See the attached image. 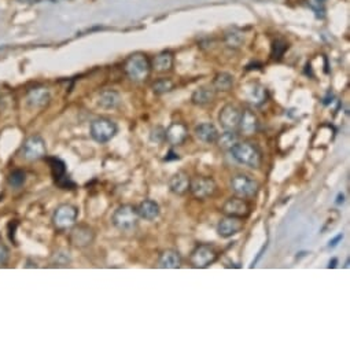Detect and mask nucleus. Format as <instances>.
I'll return each instance as SVG.
<instances>
[{"label":"nucleus","instance_id":"nucleus-5","mask_svg":"<svg viewBox=\"0 0 350 350\" xmlns=\"http://www.w3.org/2000/svg\"><path fill=\"white\" fill-rule=\"evenodd\" d=\"M230 186L231 190L234 191L236 197L240 198H253L258 192V188H260L257 180H254L248 175H243V173L234 176L231 179Z\"/></svg>","mask_w":350,"mask_h":350},{"label":"nucleus","instance_id":"nucleus-13","mask_svg":"<svg viewBox=\"0 0 350 350\" xmlns=\"http://www.w3.org/2000/svg\"><path fill=\"white\" fill-rule=\"evenodd\" d=\"M222 213L225 216H232V217L246 218L250 214V206L244 201V198H230L222 206Z\"/></svg>","mask_w":350,"mask_h":350},{"label":"nucleus","instance_id":"nucleus-3","mask_svg":"<svg viewBox=\"0 0 350 350\" xmlns=\"http://www.w3.org/2000/svg\"><path fill=\"white\" fill-rule=\"evenodd\" d=\"M137 221H139V214H137L136 208L132 205H121L114 210L111 216V222L117 230L127 232L136 228Z\"/></svg>","mask_w":350,"mask_h":350},{"label":"nucleus","instance_id":"nucleus-30","mask_svg":"<svg viewBox=\"0 0 350 350\" xmlns=\"http://www.w3.org/2000/svg\"><path fill=\"white\" fill-rule=\"evenodd\" d=\"M7 181L13 188H21L26 181V173L21 169H15L10 173Z\"/></svg>","mask_w":350,"mask_h":350},{"label":"nucleus","instance_id":"nucleus-9","mask_svg":"<svg viewBox=\"0 0 350 350\" xmlns=\"http://www.w3.org/2000/svg\"><path fill=\"white\" fill-rule=\"evenodd\" d=\"M95 239V232L90 225L87 224H78L70 228V234H69V240L73 246H76L78 249L88 248L90 244H92Z\"/></svg>","mask_w":350,"mask_h":350},{"label":"nucleus","instance_id":"nucleus-31","mask_svg":"<svg viewBox=\"0 0 350 350\" xmlns=\"http://www.w3.org/2000/svg\"><path fill=\"white\" fill-rule=\"evenodd\" d=\"M287 48H289V44L284 40H282V38L275 40L274 44H272V56H274L275 59H280L283 54L286 52Z\"/></svg>","mask_w":350,"mask_h":350},{"label":"nucleus","instance_id":"nucleus-7","mask_svg":"<svg viewBox=\"0 0 350 350\" xmlns=\"http://www.w3.org/2000/svg\"><path fill=\"white\" fill-rule=\"evenodd\" d=\"M218 258L217 249L212 244H199L191 253V265L194 268H208Z\"/></svg>","mask_w":350,"mask_h":350},{"label":"nucleus","instance_id":"nucleus-2","mask_svg":"<svg viewBox=\"0 0 350 350\" xmlns=\"http://www.w3.org/2000/svg\"><path fill=\"white\" fill-rule=\"evenodd\" d=\"M124 70L129 80H132L135 83L146 81L149 78L150 72H151V62L145 54L135 52L132 55H129L128 59L125 60Z\"/></svg>","mask_w":350,"mask_h":350},{"label":"nucleus","instance_id":"nucleus-22","mask_svg":"<svg viewBox=\"0 0 350 350\" xmlns=\"http://www.w3.org/2000/svg\"><path fill=\"white\" fill-rule=\"evenodd\" d=\"M121 102L120 94L114 90H105L102 91L98 96V106H100L105 110H111L118 107Z\"/></svg>","mask_w":350,"mask_h":350},{"label":"nucleus","instance_id":"nucleus-19","mask_svg":"<svg viewBox=\"0 0 350 350\" xmlns=\"http://www.w3.org/2000/svg\"><path fill=\"white\" fill-rule=\"evenodd\" d=\"M190 177L186 172H176L169 180V190L176 195H184L186 192L190 191Z\"/></svg>","mask_w":350,"mask_h":350},{"label":"nucleus","instance_id":"nucleus-20","mask_svg":"<svg viewBox=\"0 0 350 350\" xmlns=\"http://www.w3.org/2000/svg\"><path fill=\"white\" fill-rule=\"evenodd\" d=\"M139 218H143L146 221H154L155 218H158L161 213V208L155 201L153 199H145L140 202V205L136 208Z\"/></svg>","mask_w":350,"mask_h":350},{"label":"nucleus","instance_id":"nucleus-32","mask_svg":"<svg viewBox=\"0 0 350 350\" xmlns=\"http://www.w3.org/2000/svg\"><path fill=\"white\" fill-rule=\"evenodd\" d=\"M150 139H151V141H154V143H157V145H159V143H163L165 141V128H162V127H154L153 129H151V132H150Z\"/></svg>","mask_w":350,"mask_h":350},{"label":"nucleus","instance_id":"nucleus-35","mask_svg":"<svg viewBox=\"0 0 350 350\" xmlns=\"http://www.w3.org/2000/svg\"><path fill=\"white\" fill-rule=\"evenodd\" d=\"M342 238H343V235H338L335 239L331 240V242H330V244H328L330 248H335V246L338 244V242H339V240H342Z\"/></svg>","mask_w":350,"mask_h":350},{"label":"nucleus","instance_id":"nucleus-27","mask_svg":"<svg viewBox=\"0 0 350 350\" xmlns=\"http://www.w3.org/2000/svg\"><path fill=\"white\" fill-rule=\"evenodd\" d=\"M175 88V83L172 81L171 78H159L157 81L153 83L151 90L155 95H163L167 92H171Z\"/></svg>","mask_w":350,"mask_h":350},{"label":"nucleus","instance_id":"nucleus-25","mask_svg":"<svg viewBox=\"0 0 350 350\" xmlns=\"http://www.w3.org/2000/svg\"><path fill=\"white\" fill-rule=\"evenodd\" d=\"M234 87V76L230 73L221 72L217 73L213 80V90L214 91H221V92H227V91L232 90Z\"/></svg>","mask_w":350,"mask_h":350},{"label":"nucleus","instance_id":"nucleus-10","mask_svg":"<svg viewBox=\"0 0 350 350\" xmlns=\"http://www.w3.org/2000/svg\"><path fill=\"white\" fill-rule=\"evenodd\" d=\"M190 191L197 199H208L217 191V184L212 177H195L190 181Z\"/></svg>","mask_w":350,"mask_h":350},{"label":"nucleus","instance_id":"nucleus-18","mask_svg":"<svg viewBox=\"0 0 350 350\" xmlns=\"http://www.w3.org/2000/svg\"><path fill=\"white\" fill-rule=\"evenodd\" d=\"M194 133H195L198 140L202 141V143H206V145L216 143L218 135H220L217 128L212 122H202V124L197 125L195 129H194Z\"/></svg>","mask_w":350,"mask_h":350},{"label":"nucleus","instance_id":"nucleus-15","mask_svg":"<svg viewBox=\"0 0 350 350\" xmlns=\"http://www.w3.org/2000/svg\"><path fill=\"white\" fill-rule=\"evenodd\" d=\"M50 100H51V94L44 87L33 88L26 95V102L32 109H43L50 103Z\"/></svg>","mask_w":350,"mask_h":350},{"label":"nucleus","instance_id":"nucleus-24","mask_svg":"<svg viewBox=\"0 0 350 350\" xmlns=\"http://www.w3.org/2000/svg\"><path fill=\"white\" fill-rule=\"evenodd\" d=\"M155 72L158 73H167L172 70L173 68V54L169 51H163L155 56L153 60V66Z\"/></svg>","mask_w":350,"mask_h":350},{"label":"nucleus","instance_id":"nucleus-6","mask_svg":"<svg viewBox=\"0 0 350 350\" xmlns=\"http://www.w3.org/2000/svg\"><path fill=\"white\" fill-rule=\"evenodd\" d=\"M21 154L28 161H37V159L46 158V155H47L46 141L40 135H32L24 141Z\"/></svg>","mask_w":350,"mask_h":350},{"label":"nucleus","instance_id":"nucleus-29","mask_svg":"<svg viewBox=\"0 0 350 350\" xmlns=\"http://www.w3.org/2000/svg\"><path fill=\"white\" fill-rule=\"evenodd\" d=\"M244 42V34L238 29H234L225 34V43L231 48H239Z\"/></svg>","mask_w":350,"mask_h":350},{"label":"nucleus","instance_id":"nucleus-21","mask_svg":"<svg viewBox=\"0 0 350 350\" xmlns=\"http://www.w3.org/2000/svg\"><path fill=\"white\" fill-rule=\"evenodd\" d=\"M158 266L163 269H177L181 266V256L177 250L167 249L161 253L158 260Z\"/></svg>","mask_w":350,"mask_h":350},{"label":"nucleus","instance_id":"nucleus-14","mask_svg":"<svg viewBox=\"0 0 350 350\" xmlns=\"http://www.w3.org/2000/svg\"><path fill=\"white\" fill-rule=\"evenodd\" d=\"M50 162V168H51V173L56 184L64 190H73L74 188V183H72L69 177H66V165L64 161H60L59 158H48Z\"/></svg>","mask_w":350,"mask_h":350},{"label":"nucleus","instance_id":"nucleus-1","mask_svg":"<svg viewBox=\"0 0 350 350\" xmlns=\"http://www.w3.org/2000/svg\"><path fill=\"white\" fill-rule=\"evenodd\" d=\"M231 155L238 162L252 169H258L262 163V154L254 143L249 141H236L230 149Z\"/></svg>","mask_w":350,"mask_h":350},{"label":"nucleus","instance_id":"nucleus-17","mask_svg":"<svg viewBox=\"0 0 350 350\" xmlns=\"http://www.w3.org/2000/svg\"><path fill=\"white\" fill-rule=\"evenodd\" d=\"M260 128V121H258V117L256 115V113L252 110H244L242 111V117H240L239 128L240 132L246 135V136H250V135H254L257 133Z\"/></svg>","mask_w":350,"mask_h":350},{"label":"nucleus","instance_id":"nucleus-23","mask_svg":"<svg viewBox=\"0 0 350 350\" xmlns=\"http://www.w3.org/2000/svg\"><path fill=\"white\" fill-rule=\"evenodd\" d=\"M216 98V91L213 88H208V87H201L192 92L191 100L194 105L197 106H206L212 103Z\"/></svg>","mask_w":350,"mask_h":350},{"label":"nucleus","instance_id":"nucleus-38","mask_svg":"<svg viewBox=\"0 0 350 350\" xmlns=\"http://www.w3.org/2000/svg\"><path fill=\"white\" fill-rule=\"evenodd\" d=\"M18 2H21V3H29L32 0H18Z\"/></svg>","mask_w":350,"mask_h":350},{"label":"nucleus","instance_id":"nucleus-12","mask_svg":"<svg viewBox=\"0 0 350 350\" xmlns=\"http://www.w3.org/2000/svg\"><path fill=\"white\" fill-rule=\"evenodd\" d=\"M244 228L243 218L232 217V216H225L221 218L217 224V234L224 239H228L231 236L239 234L240 231Z\"/></svg>","mask_w":350,"mask_h":350},{"label":"nucleus","instance_id":"nucleus-16","mask_svg":"<svg viewBox=\"0 0 350 350\" xmlns=\"http://www.w3.org/2000/svg\"><path fill=\"white\" fill-rule=\"evenodd\" d=\"M188 136V128L183 122H172L169 128L165 129V140L172 146L183 145Z\"/></svg>","mask_w":350,"mask_h":350},{"label":"nucleus","instance_id":"nucleus-28","mask_svg":"<svg viewBox=\"0 0 350 350\" xmlns=\"http://www.w3.org/2000/svg\"><path fill=\"white\" fill-rule=\"evenodd\" d=\"M236 141H238V136H236L235 131H225L221 135H218L216 143H218L222 150H230Z\"/></svg>","mask_w":350,"mask_h":350},{"label":"nucleus","instance_id":"nucleus-36","mask_svg":"<svg viewBox=\"0 0 350 350\" xmlns=\"http://www.w3.org/2000/svg\"><path fill=\"white\" fill-rule=\"evenodd\" d=\"M343 202H345V195H343V194H339L337 198V201H335V203H337V205H341V203H343Z\"/></svg>","mask_w":350,"mask_h":350},{"label":"nucleus","instance_id":"nucleus-26","mask_svg":"<svg viewBox=\"0 0 350 350\" xmlns=\"http://www.w3.org/2000/svg\"><path fill=\"white\" fill-rule=\"evenodd\" d=\"M266 99H268V90L261 84H254L249 92V100L254 106H261L262 103L266 102Z\"/></svg>","mask_w":350,"mask_h":350},{"label":"nucleus","instance_id":"nucleus-34","mask_svg":"<svg viewBox=\"0 0 350 350\" xmlns=\"http://www.w3.org/2000/svg\"><path fill=\"white\" fill-rule=\"evenodd\" d=\"M171 159H179V154H175L173 151H169L168 157H165V161H171Z\"/></svg>","mask_w":350,"mask_h":350},{"label":"nucleus","instance_id":"nucleus-37","mask_svg":"<svg viewBox=\"0 0 350 350\" xmlns=\"http://www.w3.org/2000/svg\"><path fill=\"white\" fill-rule=\"evenodd\" d=\"M335 264H337V258H334L333 261H330L328 268H335V266H337V265H335Z\"/></svg>","mask_w":350,"mask_h":350},{"label":"nucleus","instance_id":"nucleus-11","mask_svg":"<svg viewBox=\"0 0 350 350\" xmlns=\"http://www.w3.org/2000/svg\"><path fill=\"white\" fill-rule=\"evenodd\" d=\"M240 117H242V110L235 105H225L220 110L218 114V121L224 131H236L239 128Z\"/></svg>","mask_w":350,"mask_h":350},{"label":"nucleus","instance_id":"nucleus-33","mask_svg":"<svg viewBox=\"0 0 350 350\" xmlns=\"http://www.w3.org/2000/svg\"><path fill=\"white\" fill-rule=\"evenodd\" d=\"M9 257H10L9 249L6 248L5 244L0 243V268H2V266H5V265L7 264Z\"/></svg>","mask_w":350,"mask_h":350},{"label":"nucleus","instance_id":"nucleus-4","mask_svg":"<svg viewBox=\"0 0 350 350\" xmlns=\"http://www.w3.org/2000/svg\"><path fill=\"white\" fill-rule=\"evenodd\" d=\"M117 132H118L117 125L109 118H98L92 121L90 125L91 137L100 145L110 141L117 135Z\"/></svg>","mask_w":350,"mask_h":350},{"label":"nucleus","instance_id":"nucleus-8","mask_svg":"<svg viewBox=\"0 0 350 350\" xmlns=\"http://www.w3.org/2000/svg\"><path fill=\"white\" fill-rule=\"evenodd\" d=\"M77 216H78V210L73 205H60L56 208L52 216V222L58 231H66L70 230L77 221Z\"/></svg>","mask_w":350,"mask_h":350}]
</instances>
